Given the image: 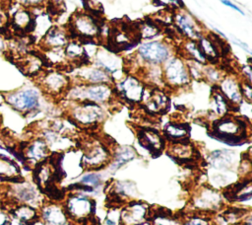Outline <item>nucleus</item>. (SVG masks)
Returning a JSON list of instances; mask_svg holds the SVG:
<instances>
[{"instance_id": "obj_7", "label": "nucleus", "mask_w": 252, "mask_h": 225, "mask_svg": "<svg viewBox=\"0 0 252 225\" xmlns=\"http://www.w3.org/2000/svg\"><path fill=\"white\" fill-rule=\"evenodd\" d=\"M69 109L70 120L79 126L94 127L102 122L106 116L102 105L93 102H71Z\"/></svg>"}, {"instance_id": "obj_12", "label": "nucleus", "mask_w": 252, "mask_h": 225, "mask_svg": "<svg viewBox=\"0 0 252 225\" xmlns=\"http://www.w3.org/2000/svg\"><path fill=\"white\" fill-rule=\"evenodd\" d=\"M20 154L23 163L34 168L50 156V147L41 136H37L27 141L21 148Z\"/></svg>"}, {"instance_id": "obj_11", "label": "nucleus", "mask_w": 252, "mask_h": 225, "mask_svg": "<svg viewBox=\"0 0 252 225\" xmlns=\"http://www.w3.org/2000/svg\"><path fill=\"white\" fill-rule=\"evenodd\" d=\"M114 92L117 97L127 103L136 105L142 102L146 84L136 74L128 73L113 84Z\"/></svg>"}, {"instance_id": "obj_31", "label": "nucleus", "mask_w": 252, "mask_h": 225, "mask_svg": "<svg viewBox=\"0 0 252 225\" xmlns=\"http://www.w3.org/2000/svg\"><path fill=\"white\" fill-rule=\"evenodd\" d=\"M162 135L168 142H176L189 139L190 125L181 121H169L163 126Z\"/></svg>"}, {"instance_id": "obj_33", "label": "nucleus", "mask_w": 252, "mask_h": 225, "mask_svg": "<svg viewBox=\"0 0 252 225\" xmlns=\"http://www.w3.org/2000/svg\"><path fill=\"white\" fill-rule=\"evenodd\" d=\"M180 53L181 54L178 55H180L186 60H194L202 64L208 63L205 55L203 54L197 43V40L183 38L180 44Z\"/></svg>"}, {"instance_id": "obj_40", "label": "nucleus", "mask_w": 252, "mask_h": 225, "mask_svg": "<svg viewBox=\"0 0 252 225\" xmlns=\"http://www.w3.org/2000/svg\"><path fill=\"white\" fill-rule=\"evenodd\" d=\"M182 225H211L210 218L206 214H193L187 217Z\"/></svg>"}, {"instance_id": "obj_21", "label": "nucleus", "mask_w": 252, "mask_h": 225, "mask_svg": "<svg viewBox=\"0 0 252 225\" xmlns=\"http://www.w3.org/2000/svg\"><path fill=\"white\" fill-rule=\"evenodd\" d=\"M166 146L167 154L177 162L189 164L190 162H195L199 157L197 148L193 143L190 142L189 139L176 142H168Z\"/></svg>"}, {"instance_id": "obj_20", "label": "nucleus", "mask_w": 252, "mask_h": 225, "mask_svg": "<svg viewBox=\"0 0 252 225\" xmlns=\"http://www.w3.org/2000/svg\"><path fill=\"white\" fill-rule=\"evenodd\" d=\"M220 93L233 107L234 112L243 102L240 90V78L234 74H225L217 85Z\"/></svg>"}, {"instance_id": "obj_32", "label": "nucleus", "mask_w": 252, "mask_h": 225, "mask_svg": "<svg viewBox=\"0 0 252 225\" xmlns=\"http://www.w3.org/2000/svg\"><path fill=\"white\" fill-rule=\"evenodd\" d=\"M134 30L138 39L142 40H151L161 33V27L152 18L137 23Z\"/></svg>"}, {"instance_id": "obj_23", "label": "nucleus", "mask_w": 252, "mask_h": 225, "mask_svg": "<svg viewBox=\"0 0 252 225\" xmlns=\"http://www.w3.org/2000/svg\"><path fill=\"white\" fill-rule=\"evenodd\" d=\"M147 213L146 203L130 201L120 212V225H143L147 221Z\"/></svg>"}, {"instance_id": "obj_46", "label": "nucleus", "mask_w": 252, "mask_h": 225, "mask_svg": "<svg viewBox=\"0 0 252 225\" xmlns=\"http://www.w3.org/2000/svg\"><path fill=\"white\" fill-rule=\"evenodd\" d=\"M20 6L32 9V8H38L41 7L42 4L45 2V0H16Z\"/></svg>"}, {"instance_id": "obj_19", "label": "nucleus", "mask_w": 252, "mask_h": 225, "mask_svg": "<svg viewBox=\"0 0 252 225\" xmlns=\"http://www.w3.org/2000/svg\"><path fill=\"white\" fill-rule=\"evenodd\" d=\"M193 204L200 213L210 214L221 206V195L215 189L203 187L196 193Z\"/></svg>"}, {"instance_id": "obj_14", "label": "nucleus", "mask_w": 252, "mask_h": 225, "mask_svg": "<svg viewBox=\"0 0 252 225\" xmlns=\"http://www.w3.org/2000/svg\"><path fill=\"white\" fill-rule=\"evenodd\" d=\"M177 32L187 39L197 40L204 33L200 23L188 12L183 9L177 10L173 13V24Z\"/></svg>"}, {"instance_id": "obj_9", "label": "nucleus", "mask_w": 252, "mask_h": 225, "mask_svg": "<svg viewBox=\"0 0 252 225\" xmlns=\"http://www.w3.org/2000/svg\"><path fill=\"white\" fill-rule=\"evenodd\" d=\"M161 69L163 84L167 88L181 89L187 87L191 82L186 61L178 54H173L165 60Z\"/></svg>"}, {"instance_id": "obj_26", "label": "nucleus", "mask_w": 252, "mask_h": 225, "mask_svg": "<svg viewBox=\"0 0 252 225\" xmlns=\"http://www.w3.org/2000/svg\"><path fill=\"white\" fill-rule=\"evenodd\" d=\"M8 208L12 218L17 220L20 225H32L39 220L38 208L32 205L19 203L9 205Z\"/></svg>"}, {"instance_id": "obj_34", "label": "nucleus", "mask_w": 252, "mask_h": 225, "mask_svg": "<svg viewBox=\"0 0 252 225\" xmlns=\"http://www.w3.org/2000/svg\"><path fill=\"white\" fill-rule=\"evenodd\" d=\"M212 104H213V112H215L219 117H221L223 115L230 113L231 112H234L233 107L220 93L217 85H213Z\"/></svg>"}, {"instance_id": "obj_44", "label": "nucleus", "mask_w": 252, "mask_h": 225, "mask_svg": "<svg viewBox=\"0 0 252 225\" xmlns=\"http://www.w3.org/2000/svg\"><path fill=\"white\" fill-rule=\"evenodd\" d=\"M102 225H120V212L117 208H112L109 211Z\"/></svg>"}, {"instance_id": "obj_1", "label": "nucleus", "mask_w": 252, "mask_h": 225, "mask_svg": "<svg viewBox=\"0 0 252 225\" xmlns=\"http://www.w3.org/2000/svg\"><path fill=\"white\" fill-rule=\"evenodd\" d=\"M209 135L230 146L242 145L250 139V121L243 116L228 113L213 120Z\"/></svg>"}, {"instance_id": "obj_3", "label": "nucleus", "mask_w": 252, "mask_h": 225, "mask_svg": "<svg viewBox=\"0 0 252 225\" xmlns=\"http://www.w3.org/2000/svg\"><path fill=\"white\" fill-rule=\"evenodd\" d=\"M67 220L73 225H97L95 202L83 193H71L62 203Z\"/></svg>"}, {"instance_id": "obj_24", "label": "nucleus", "mask_w": 252, "mask_h": 225, "mask_svg": "<svg viewBox=\"0 0 252 225\" xmlns=\"http://www.w3.org/2000/svg\"><path fill=\"white\" fill-rule=\"evenodd\" d=\"M38 217L43 225H65L68 221L62 204L56 201L42 202L38 207Z\"/></svg>"}, {"instance_id": "obj_29", "label": "nucleus", "mask_w": 252, "mask_h": 225, "mask_svg": "<svg viewBox=\"0 0 252 225\" xmlns=\"http://www.w3.org/2000/svg\"><path fill=\"white\" fill-rule=\"evenodd\" d=\"M44 57L29 52L20 59V67L22 71L29 77L37 78L44 71Z\"/></svg>"}, {"instance_id": "obj_36", "label": "nucleus", "mask_w": 252, "mask_h": 225, "mask_svg": "<svg viewBox=\"0 0 252 225\" xmlns=\"http://www.w3.org/2000/svg\"><path fill=\"white\" fill-rule=\"evenodd\" d=\"M248 210L245 208H236V207H231L225 209L221 213V218L226 224L230 225H238L240 224L245 217H247Z\"/></svg>"}, {"instance_id": "obj_41", "label": "nucleus", "mask_w": 252, "mask_h": 225, "mask_svg": "<svg viewBox=\"0 0 252 225\" xmlns=\"http://www.w3.org/2000/svg\"><path fill=\"white\" fill-rule=\"evenodd\" d=\"M153 1L156 5L162 6L165 8V10H169L172 12L183 9L184 7L182 0H153Z\"/></svg>"}, {"instance_id": "obj_10", "label": "nucleus", "mask_w": 252, "mask_h": 225, "mask_svg": "<svg viewBox=\"0 0 252 225\" xmlns=\"http://www.w3.org/2000/svg\"><path fill=\"white\" fill-rule=\"evenodd\" d=\"M35 80L41 92L50 97H64L72 84L71 78L58 69L44 70Z\"/></svg>"}, {"instance_id": "obj_47", "label": "nucleus", "mask_w": 252, "mask_h": 225, "mask_svg": "<svg viewBox=\"0 0 252 225\" xmlns=\"http://www.w3.org/2000/svg\"><path fill=\"white\" fill-rule=\"evenodd\" d=\"M251 76H252V73H251V65H250V63L243 65L240 68V77H241V79L251 83Z\"/></svg>"}, {"instance_id": "obj_51", "label": "nucleus", "mask_w": 252, "mask_h": 225, "mask_svg": "<svg viewBox=\"0 0 252 225\" xmlns=\"http://www.w3.org/2000/svg\"><path fill=\"white\" fill-rule=\"evenodd\" d=\"M0 121H1V115H0Z\"/></svg>"}, {"instance_id": "obj_45", "label": "nucleus", "mask_w": 252, "mask_h": 225, "mask_svg": "<svg viewBox=\"0 0 252 225\" xmlns=\"http://www.w3.org/2000/svg\"><path fill=\"white\" fill-rule=\"evenodd\" d=\"M13 218L10 210L4 205H0V225H12Z\"/></svg>"}, {"instance_id": "obj_39", "label": "nucleus", "mask_w": 252, "mask_h": 225, "mask_svg": "<svg viewBox=\"0 0 252 225\" xmlns=\"http://www.w3.org/2000/svg\"><path fill=\"white\" fill-rule=\"evenodd\" d=\"M186 65H187V69L190 75L191 79L194 80H203V69H204V65L200 62L194 61V60H186Z\"/></svg>"}, {"instance_id": "obj_43", "label": "nucleus", "mask_w": 252, "mask_h": 225, "mask_svg": "<svg viewBox=\"0 0 252 225\" xmlns=\"http://www.w3.org/2000/svg\"><path fill=\"white\" fill-rule=\"evenodd\" d=\"M240 90H241V95L243 98V101L247 103H251L252 101V88H251V83L245 80H242L240 78Z\"/></svg>"}, {"instance_id": "obj_25", "label": "nucleus", "mask_w": 252, "mask_h": 225, "mask_svg": "<svg viewBox=\"0 0 252 225\" xmlns=\"http://www.w3.org/2000/svg\"><path fill=\"white\" fill-rule=\"evenodd\" d=\"M12 29L22 34H31L34 32V16L31 9L20 7L9 18Z\"/></svg>"}, {"instance_id": "obj_42", "label": "nucleus", "mask_w": 252, "mask_h": 225, "mask_svg": "<svg viewBox=\"0 0 252 225\" xmlns=\"http://www.w3.org/2000/svg\"><path fill=\"white\" fill-rule=\"evenodd\" d=\"M100 177L97 174L94 173H90L87 174L86 176H84L82 178V180L80 181V184L88 186L90 188H93V187H98V185L100 184Z\"/></svg>"}, {"instance_id": "obj_35", "label": "nucleus", "mask_w": 252, "mask_h": 225, "mask_svg": "<svg viewBox=\"0 0 252 225\" xmlns=\"http://www.w3.org/2000/svg\"><path fill=\"white\" fill-rule=\"evenodd\" d=\"M136 156V151L131 146H118L114 152L111 154L112 166L114 169L121 167L127 162L134 159Z\"/></svg>"}, {"instance_id": "obj_22", "label": "nucleus", "mask_w": 252, "mask_h": 225, "mask_svg": "<svg viewBox=\"0 0 252 225\" xmlns=\"http://www.w3.org/2000/svg\"><path fill=\"white\" fill-rule=\"evenodd\" d=\"M71 37L67 27L51 26L39 40V45L42 50L64 48Z\"/></svg>"}, {"instance_id": "obj_2", "label": "nucleus", "mask_w": 252, "mask_h": 225, "mask_svg": "<svg viewBox=\"0 0 252 225\" xmlns=\"http://www.w3.org/2000/svg\"><path fill=\"white\" fill-rule=\"evenodd\" d=\"M41 90L37 85H24L18 89L4 93L3 102L13 111L25 117L36 115L39 112Z\"/></svg>"}, {"instance_id": "obj_18", "label": "nucleus", "mask_w": 252, "mask_h": 225, "mask_svg": "<svg viewBox=\"0 0 252 225\" xmlns=\"http://www.w3.org/2000/svg\"><path fill=\"white\" fill-rule=\"evenodd\" d=\"M96 66L102 68L107 73H109L114 80V74L122 71L124 68L123 59L115 52L105 48L98 47L94 53V62Z\"/></svg>"}, {"instance_id": "obj_37", "label": "nucleus", "mask_w": 252, "mask_h": 225, "mask_svg": "<svg viewBox=\"0 0 252 225\" xmlns=\"http://www.w3.org/2000/svg\"><path fill=\"white\" fill-rule=\"evenodd\" d=\"M224 75L225 73L222 71V69L219 68L216 64L207 63L204 65L203 80H206L213 85H218Z\"/></svg>"}, {"instance_id": "obj_30", "label": "nucleus", "mask_w": 252, "mask_h": 225, "mask_svg": "<svg viewBox=\"0 0 252 225\" xmlns=\"http://www.w3.org/2000/svg\"><path fill=\"white\" fill-rule=\"evenodd\" d=\"M223 196L233 202V201H248L252 196V188H251V180L244 179L242 182H239L235 185L230 186L223 191Z\"/></svg>"}, {"instance_id": "obj_8", "label": "nucleus", "mask_w": 252, "mask_h": 225, "mask_svg": "<svg viewBox=\"0 0 252 225\" xmlns=\"http://www.w3.org/2000/svg\"><path fill=\"white\" fill-rule=\"evenodd\" d=\"M71 38L81 41L94 40L101 36L102 28L94 16L85 12H77L70 18L67 26Z\"/></svg>"}, {"instance_id": "obj_16", "label": "nucleus", "mask_w": 252, "mask_h": 225, "mask_svg": "<svg viewBox=\"0 0 252 225\" xmlns=\"http://www.w3.org/2000/svg\"><path fill=\"white\" fill-rule=\"evenodd\" d=\"M75 77L77 79L76 83L81 84H114V80L109 73L92 62L77 66Z\"/></svg>"}, {"instance_id": "obj_27", "label": "nucleus", "mask_w": 252, "mask_h": 225, "mask_svg": "<svg viewBox=\"0 0 252 225\" xmlns=\"http://www.w3.org/2000/svg\"><path fill=\"white\" fill-rule=\"evenodd\" d=\"M22 179V170L18 162L9 154L0 152V182L11 183Z\"/></svg>"}, {"instance_id": "obj_4", "label": "nucleus", "mask_w": 252, "mask_h": 225, "mask_svg": "<svg viewBox=\"0 0 252 225\" xmlns=\"http://www.w3.org/2000/svg\"><path fill=\"white\" fill-rule=\"evenodd\" d=\"M113 84H71L64 97L71 102H93L99 105L110 103L115 97Z\"/></svg>"}, {"instance_id": "obj_38", "label": "nucleus", "mask_w": 252, "mask_h": 225, "mask_svg": "<svg viewBox=\"0 0 252 225\" xmlns=\"http://www.w3.org/2000/svg\"><path fill=\"white\" fill-rule=\"evenodd\" d=\"M232 152L227 150H217L211 153V163L216 168H224L232 164Z\"/></svg>"}, {"instance_id": "obj_50", "label": "nucleus", "mask_w": 252, "mask_h": 225, "mask_svg": "<svg viewBox=\"0 0 252 225\" xmlns=\"http://www.w3.org/2000/svg\"><path fill=\"white\" fill-rule=\"evenodd\" d=\"M8 43L9 41L6 39L3 34L0 33V52H4L8 49Z\"/></svg>"}, {"instance_id": "obj_49", "label": "nucleus", "mask_w": 252, "mask_h": 225, "mask_svg": "<svg viewBox=\"0 0 252 225\" xmlns=\"http://www.w3.org/2000/svg\"><path fill=\"white\" fill-rule=\"evenodd\" d=\"M222 4H224L225 6H227V7H229V8H231V9H233V10H235L236 12H238V13H240L241 15H244V12L237 6V5H235V4H233L231 1H229V0H220Z\"/></svg>"}, {"instance_id": "obj_17", "label": "nucleus", "mask_w": 252, "mask_h": 225, "mask_svg": "<svg viewBox=\"0 0 252 225\" xmlns=\"http://www.w3.org/2000/svg\"><path fill=\"white\" fill-rule=\"evenodd\" d=\"M140 145L152 155L158 156L166 147V140L162 133L153 127H142L138 130Z\"/></svg>"}, {"instance_id": "obj_13", "label": "nucleus", "mask_w": 252, "mask_h": 225, "mask_svg": "<svg viewBox=\"0 0 252 225\" xmlns=\"http://www.w3.org/2000/svg\"><path fill=\"white\" fill-rule=\"evenodd\" d=\"M111 161V152L109 149L97 142H90L84 150L82 165L89 171H98L103 169Z\"/></svg>"}, {"instance_id": "obj_5", "label": "nucleus", "mask_w": 252, "mask_h": 225, "mask_svg": "<svg viewBox=\"0 0 252 225\" xmlns=\"http://www.w3.org/2000/svg\"><path fill=\"white\" fill-rule=\"evenodd\" d=\"M173 55V46L164 39H151L142 41L134 53V62L139 67L150 65H162Z\"/></svg>"}, {"instance_id": "obj_28", "label": "nucleus", "mask_w": 252, "mask_h": 225, "mask_svg": "<svg viewBox=\"0 0 252 225\" xmlns=\"http://www.w3.org/2000/svg\"><path fill=\"white\" fill-rule=\"evenodd\" d=\"M64 53L67 61H70L77 66L90 63L86 46L83 41L78 38H70L64 46Z\"/></svg>"}, {"instance_id": "obj_6", "label": "nucleus", "mask_w": 252, "mask_h": 225, "mask_svg": "<svg viewBox=\"0 0 252 225\" xmlns=\"http://www.w3.org/2000/svg\"><path fill=\"white\" fill-rule=\"evenodd\" d=\"M4 195L9 201V205L25 203L38 208L43 201H41V190L33 183L26 181L24 178L9 183L5 187Z\"/></svg>"}, {"instance_id": "obj_15", "label": "nucleus", "mask_w": 252, "mask_h": 225, "mask_svg": "<svg viewBox=\"0 0 252 225\" xmlns=\"http://www.w3.org/2000/svg\"><path fill=\"white\" fill-rule=\"evenodd\" d=\"M144 110L152 115L165 113L170 106L167 93L158 87H152L147 93L145 90L142 102Z\"/></svg>"}, {"instance_id": "obj_48", "label": "nucleus", "mask_w": 252, "mask_h": 225, "mask_svg": "<svg viewBox=\"0 0 252 225\" xmlns=\"http://www.w3.org/2000/svg\"><path fill=\"white\" fill-rule=\"evenodd\" d=\"M8 24H9V17L7 13H5L3 10H0V30H5Z\"/></svg>"}]
</instances>
